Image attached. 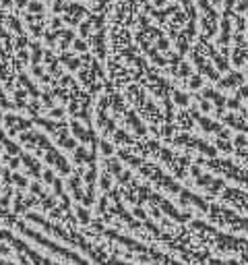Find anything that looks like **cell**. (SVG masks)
<instances>
[{
  "label": "cell",
  "instance_id": "1",
  "mask_svg": "<svg viewBox=\"0 0 248 265\" xmlns=\"http://www.w3.org/2000/svg\"><path fill=\"white\" fill-rule=\"evenodd\" d=\"M174 97H176V102H178V104H186V95H182V93H178V91H176V93H174Z\"/></svg>",
  "mask_w": 248,
  "mask_h": 265
},
{
  "label": "cell",
  "instance_id": "2",
  "mask_svg": "<svg viewBox=\"0 0 248 265\" xmlns=\"http://www.w3.org/2000/svg\"><path fill=\"white\" fill-rule=\"evenodd\" d=\"M74 48L79 50V52H83V50H85V44H83L81 40H77V42H74Z\"/></svg>",
  "mask_w": 248,
  "mask_h": 265
},
{
  "label": "cell",
  "instance_id": "3",
  "mask_svg": "<svg viewBox=\"0 0 248 265\" xmlns=\"http://www.w3.org/2000/svg\"><path fill=\"white\" fill-rule=\"evenodd\" d=\"M29 8H31V10H42V4H37V2H31V4H29Z\"/></svg>",
  "mask_w": 248,
  "mask_h": 265
},
{
  "label": "cell",
  "instance_id": "4",
  "mask_svg": "<svg viewBox=\"0 0 248 265\" xmlns=\"http://www.w3.org/2000/svg\"><path fill=\"white\" fill-rule=\"evenodd\" d=\"M190 85H192V87H199V85H201V79H199V77H194V79H192V83H190Z\"/></svg>",
  "mask_w": 248,
  "mask_h": 265
},
{
  "label": "cell",
  "instance_id": "5",
  "mask_svg": "<svg viewBox=\"0 0 248 265\" xmlns=\"http://www.w3.org/2000/svg\"><path fill=\"white\" fill-rule=\"evenodd\" d=\"M101 147H103V153H110V151H112V147H110V145H108V143H103V145H101Z\"/></svg>",
  "mask_w": 248,
  "mask_h": 265
}]
</instances>
